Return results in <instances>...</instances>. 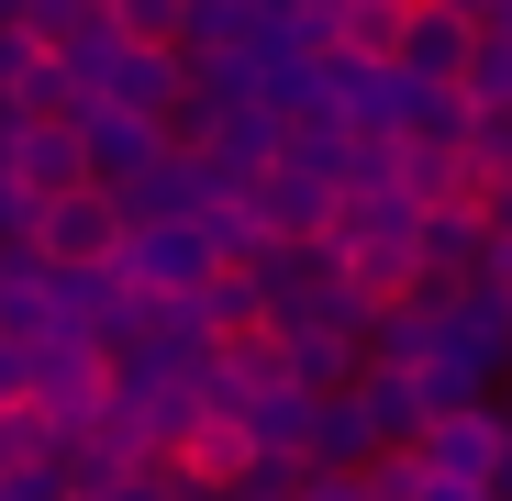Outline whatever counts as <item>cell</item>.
<instances>
[{"label":"cell","mask_w":512,"mask_h":501,"mask_svg":"<svg viewBox=\"0 0 512 501\" xmlns=\"http://www.w3.org/2000/svg\"><path fill=\"white\" fill-rule=\"evenodd\" d=\"M412 468L435 479V490H490V468H501V401L423 412V424H412Z\"/></svg>","instance_id":"6da1fadb"},{"label":"cell","mask_w":512,"mask_h":501,"mask_svg":"<svg viewBox=\"0 0 512 501\" xmlns=\"http://www.w3.org/2000/svg\"><path fill=\"white\" fill-rule=\"evenodd\" d=\"M112 245H123V201L112 190L34 201V268H112Z\"/></svg>","instance_id":"7a4b0ae2"},{"label":"cell","mask_w":512,"mask_h":501,"mask_svg":"<svg viewBox=\"0 0 512 501\" xmlns=\"http://www.w3.org/2000/svg\"><path fill=\"white\" fill-rule=\"evenodd\" d=\"M468 12H446V0H401V23H390V78H412V90H457V56H468Z\"/></svg>","instance_id":"3957f363"},{"label":"cell","mask_w":512,"mask_h":501,"mask_svg":"<svg viewBox=\"0 0 512 501\" xmlns=\"http://www.w3.org/2000/svg\"><path fill=\"white\" fill-rule=\"evenodd\" d=\"M0 179L34 190V201H56V190H90V156H78L67 123H12V145H0Z\"/></svg>","instance_id":"277c9868"},{"label":"cell","mask_w":512,"mask_h":501,"mask_svg":"<svg viewBox=\"0 0 512 501\" xmlns=\"http://www.w3.org/2000/svg\"><path fill=\"white\" fill-rule=\"evenodd\" d=\"M90 101H112V112L156 123L167 101H179V45H112V56H101V78H90Z\"/></svg>","instance_id":"5b68a950"},{"label":"cell","mask_w":512,"mask_h":501,"mask_svg":"<svg viewBox=\"0 0 512 501\" xmlns=\"http://www.w3.org/2000/svg\"><path fill=\"white\" fill-rule=\"evenodd\" d=\"M234 424H245V446L268 457V468H301V435H312V390H301V379H279V390H256V401L234 412Z\"/></svg>","instance_id":"8992f818"},{"label":"cell","mask_w":512,"mask_h":501,"mask_svg":"<svg viewBox=\"0 0 512 501\" xmlns=\"http://www.w3.org/2000/svg\"><path fill=\"white\" fill-rule=\"evenodd\" d=\"M346 401H357V424H368L379 446H412V424H423L412 368H357V379H346Z\"/></svg>","instance_id":"52a82bcc"},{"label":"cell","mask_w":512,"mask_h":501,"mask_svg":"<svg viewBox=\"0 0 512 501\" xmlns=\"http://www.w3.org/2000/svg\"><path fill=\"white\" fill-rule=\"evenodd\" d=\"M457 101H468V112H512V34H501V23L468 34V56H457Z\"/></svg>","instance_id":"ba28073f"},{"label":"cell","mask_w":512,"mask_h":501,"mask_svg":"<svg viewBox=\"0 0 512 501\" xmlns=\"http://www.w3.org/2000/svg\"><path fill=\"white\" fill-rule=\"evenodd\" d=\"M0 468H56V424L34 401H0Z\"/></svg>","instance_id":"9c48e42d"},{"label":"cell","mask_w":512,"mask_h":501,"mask_svg":"<svg viewBox=\"0 0 512 501\" xmlns=\"http://www.w3.org/2000/svg\"><path fill=\"white\" fill-rule=\"evenodd\" d=\"M357 490H368V501H423V468H412V446H379V457H357Z\"/></svg>","instance_id":"30bf717a"},{"label":"cell","mask_w":512,"mask_h":501,"mask_svg":"<svg viewBox=\"0 0 512 501\" xmlns=\"http://www.w3.org/2000/svg\"><path fill=\"white\" fill-rule=\"evenodd\" d=\"M290 501H368L357 468H290Z\"/></svg>","instance_id":"8fae6325"},{"label":"cell","mask_w":512,"mask_h":501,"mask_svg":"<svg viewBox=\"0 0 512 501\" xmlns=\"http://www.w3.org/2000/svg\"><path fill=\"white\" fill-rule=\"evenodd\" d=\"M0 501H67L56 468H0Z\"/></svg>","instance_id":"7c38bea8"},{"label":"cell","mask_w":512,"mask_h":501,"mask_svg":"<svg viewBox=\"0 0 512 501\" xmlns=\"http://www.w3.org/2000/svg\"><path fill=\"white\" fill-rule=\"evenodd\" d=\"M446 12H468V23H490V0H446Z\"/></svg>","instance_id":"4fadbf2b"}]
</instances>
